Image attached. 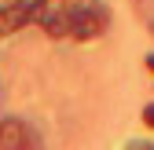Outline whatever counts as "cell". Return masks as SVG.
Here are the masks:
<instances>
[{
  "mask_svg": "<svg viewBox=\"0 0 154 150\" xmlns=\"http://www.w3.org/2000/svg\"><path fill=\"white\" fill-rule=\"evenodd\" d=\"M51 37H70V40H88L106 29V8L99 0H44L37 11Z\"/></svg>",
  "mask_w": 154,
  "mask_h": 150,
  "instance_id": "1",
  "label": "cell"
},
{
  "mask_svg": "<svg viewBox=\"0 0 154 150\" xmlns=\"http://www.w3.org/2000/svg\"><path fill=\"white\" fill-rule=\"evenodd\" d=\"M41 4L44 0H0V37L22 29L26 22H37Z\"/></svg>",
  "mask_w": 154,
  "mask_h": 150,
  "instance_id": "2",
  "label": "cell"
},
{
  "mask_svg": "<svg viewBox=\"0 0 154 150\" xmlns=\"http://www.w3.org/2000/svg\"><path fill=\"white\" fill-rule=\"evenodd\" d=\"M18 143H29V136L22 132L18 121H8L4 128H0V146H18Z\"/></svg>",
  "mask_w": 154,
  "mask_h": 150,
  "instance_id": "3",
  "label": "cell"
},
{
  "mask_svg": "<svg viewBox=\"0 0 154 150\" xmlns=\"http://www.w3.org/2000/svg\"><path fill=\"white\" fill-rule=\"evenodd\" d=\"M143 121H147V124H150V128H154V103H150V106H147V110H143Z\"/></svg>",
  "mask_w": 154,
  "mask_h": 150,
  "instance_id": "4",
  "label": "cell"
},
{
  "mask_svg": "<svg viewBox=\"0 0 154 150\" xmlns=\"http://www.w3.org/2000/svg\"><path fill=\"white\" fill-rule=\"evenodd\" d=\"M147 66H150V70H154V55H150V59H147Z\"/></svg>",
  "mask_w": 154,
  "mask_h": 150,
  "instance_id": "5",
  "label": "cell"
}]
</instances>
